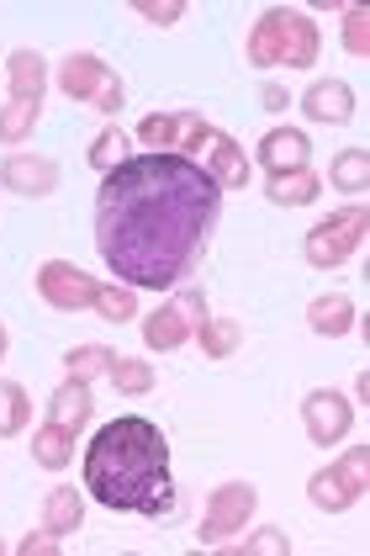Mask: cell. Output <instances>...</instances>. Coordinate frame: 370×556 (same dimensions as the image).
<instances>
[{
	"label": "cell",
	"mask_w": 370,
	"mask_h": 556,
	"mask_svg": "<svg viewBox=\"0 0 370 556\" xmlns=\"http://www.w3.org/2000/svg\"><path fill=\"white\" fill-rule=\"evenodd\" d=\"M222 186L186 154H132L95 191V250L123 287L169 292L206 255Z\"/></svg>",
	"instance_id": "6da1fadb"
},
{
	"label": "cell",
	"mask_w": 370,
	"mask_h": 556,
	"mask_svg": "<svg viewBox=\"0 0 370 556\" xmlns=\"http://www.w3.org/2000/svg\"><path fill=\"white\" fill-rule=\"evenodd\" d=\"M85 493L112 514L165 519L180 509L175 477H169V440L154 419H112L85 445Z\"/></svg>",
	"instance_id": "7a4b0ae2"
},
{
	"label": "cell",
	"mask_w": 370,
	"mask_h": 556,
	"mask_svg": "<svg viewBox=\"0 0 370 556\" xmlns=\"http://www.w3.org/2000/svg\"><path fill=\"white\" fill-rule=\"evenodd\" d=\"M318 27H312V16L307 11H296V5H270L259 22H254V33H248V64L254 70H312L318 64Z\"/></svg>",
	"instance_id": "3957f363"
},
{
	"label": "cell",
	"mask_w": 370,
	"mask_h": 556,
	"mask_svg": "<svg viewBox=\"0 0 370 556\" xmlns=\"http://www.w3.org/2000/svg\"><path fill=\"white\" fill-rule=\"evenodd\" d=\"M59 90L69 96V101H90L95 112H123L127 90H123V75L106 64V59H95V53H69L64 64H59Z\"/></svg>",
	"instance_id": "277c9868"
},
{
	"label": "cell",
	"mask_w": 370,
	"mask_h": 556,
	"mask_svg": "<svg viewBox=\"0 0 370 556\" xmlns=\"http://www.w3.org/2000/svg\"><path fill=\"white\" fill-rule=\"evenodd\" d=\"M366 477H370V451H344L333 467L312 471V482H307V498L318 504L323 514H344L355 509L360 498H366Z\"/></svg>",
	"instance_id": "5b68a950"
},
{
	"label": "cell",
	"mask_w": 370,
	"mask_h": 556,
	"mask_svg": "<svg viewBox=\"0 0 370 556\" xmlns=\"http://www.w3.org/2000/svg\"><path fill=\"white\" fill-rule=\"evenodd\" d=\"M360 244H366V207L355 202V207H344V213L323 217V223L307 233V265L339 270L344 260L360 255Z\"/></svg>",
	"instance_id": "8992f818"
},
{
	"label": "cell",
	"mask_w": 370,
	"mask_h": 556,
	"mask_svg": "<svg viewBox=\"0 0 370 556\" xmlns=\"http://www.w3.org/2000/svg\"><path fill=\"white\" fill-rule=\"evenodd\" d=\"M212 132L202 112H154V117H143L138 123V143L149 149V154H202V138Z\"/></svg>",
	"instance_id": "52a82bcc"
},
{
	"label": "cell",
	"mask_w": 370,
	"mask_h": 556,
	"mask_svg": "<svg viewBox=\"0 0 370 556\" xmlns=\"http://www.w3.org/2000/svg\"><path fill=\"white\" fill-rule=\"evenodd\" d=\"M254 504H259L254 482H222V488L212 493L206 519H202V546H206V552L228 546V535H239L248 519H254Z\"/></svg>",
	"instance_id": "ba28073f"
},
{
	"label": "cell",
	"mask_w": 370,
	"mask_h": 556,
	"mask_svg": "<svg viewBox=\"0 0 370 556\" xmlns=\"http://www.w3.org/2000/svg\"><path fill=\"white\" fill-rule=\"evenodd\" d=\"M302 425H307V434H312V445H339V440L355 429V408H349L344 392L318 387V392L302 397Z\"/></svg>",
	"instance_id": "9c48e42d"
},
{
	"label": "cell",
	"mask_w": 370,
	"mask_h": 556,
	"mask_svg": "<svg viewBox=\"0 0 370 556\" xmlns=\"http://www.w3.org/2000/svg\"><path fill=\"white\" fill-rule=\"evenodd\" d=\"M95 287H101V281H90L80 265H69V260L38 265V298L48 302V307H59V313L90 307V302H95Z\"/></svg>",
	"instance_id": "30bf717a"
},
{
	"label": "cell",
	"mask_w": 370,
	"mask_h": 556,
	"mask_svg": "<svg viewBox=\"0 0 370 556\" xmlns=\"http://www.w3.org/2000/svg\"><path fill=\"white\" fill-rule=\"evenodd\" d=\"M202 154H206V175H212L222 191H244V186H248V175H254V170H248V154L233 143V138H228V132H217V128L206 132Z\"/></svg>",
	"instance_id": "8fae6325"
},
{
	"label": "cell",
	"mask_w": 370,
	"mask_h": 556,
	"mask_svg": "<svg viewBox=\"0 0 370 556\" xmlns=\"http://www.w3.org/2000/svg\"><path fill=\"white\" fill-rule=\"evenodd\" d=\"M0 186H5L11 197H48V191L59 186V165L42 160V154H11V160L0 165Z\"/></svg>",
	"instance_id": "7c38bea8"
},
{
	"label": "cell",
	"mask_w": 370,
	"mask_h": 556,
	"mask_svg": "<svg viewBox=\"0 0 370 556\" xmlns=\"http://www.w3.org/2000/svg\"><path fill=\"white\" fill-rule=\"evenodd\" d=\"M307 154H312V143H307V132L302 128H270L259 138V149H254V160L265 165V170H302L307 165Z\"/></svg>",
	"instance_id": "4fadbf2b"
},
{
	"label": "cell",
	"mask_w": 370,
	"mask_h": 556,
	"mask_svg": "<svg viewBox=\"0 0 370 556\" xmlns=\"http://www.w3.org/2000/svg\"><path fill=\"white\" fill-rule=\"evenodd\" d=\"M302 112L312 123H349L355 117V90L344 80H318V86L302 90Z\"/></svg>",
	"instance_id": "5bb4252c"
},
{
	"label": "cell",
	"mask_w": 370,
	"mask_h": 556,
	"mask_svg": "<svg viewBox=\"0 0 370 556\" xmlns=\"http://www.w3.org/2000/svg\"><path fill=\"white\" fill-rule=\"evenodd\" d=\"M191 334H196V324H191V313H186L175 298L143 318V340H149V350H180Z\"/></svg>",
	"instance_id": "9a60e30c"
},
{
	"label": "cell",
	"mask_w": 370,
	"mask_h": 556,
	"mask_svg": "<svg viewBox=\"0 0 370 556\" xmlns=\"http://www.w3.org/2000/svg\"><path fill=\"white\" fill-rule=\"evenodd\" d=\"M5 86H11V101H42V90H48V64H42V53L16 48V53L5 59Z\"/></svg>",
	"instance_id": "2e32d148"
},
{
	"label": "cell",
	"mask_w": 370,
	"mask_h": 556,
	"mask_svg": "<svg viewBox=\"0 0 370 556\" xmlns=\"http://www.w3.org/2000/svg\"><path fill=\"white\" fill-rule=\"evenodd\" d=\"M307 324H312V334L339 340V334H349V329L360 324V307H355V298H344V292H329V298H312Z\"/></svg>",
	"instance_id": "e0dca14e"
},
{
	"label": "cell",
	"mask_w": 370,
	"mask_h": 556,
	"mask_svg": "<svg viewBox=\"0 0 370 556\" xmlns=\"http://www.w3.org/2000/svg\"><path fill=\"white\" fill-rule=\"evenodd\" d=\"M265 197H270L276 207H307V202H318V175H312V165H302V170H276L265 180Z\"/></svg>",
	"instance_id": "ac0fdd59"
},
{
	"label": "cell",
	"mask_w": 370,
	"mask_h": 556,
	"mask_svg": "<svg viewBox=\"0 0 370 556\" xmlns=\"http://www.w3.org/2000/svg\"><path fill=\"white\" fill-rule=\"evenodd\" d=\"M85 519V493L80 488H53L48 493V504H42V530H53V535H75Z\"/></svg>",
	"instance_id": "d6986e66"
},
{
	"label": "cell",
	"mask_w": 370,
	"mask_h": 556,
	"mask_svg": "<svg viewBox=\"0 0 370 556\" xmlns=\"http://www.w3.org/2000/svg\"><path fill=\"white\" fill-rule=\"evenodd\" d=\"M33 456H38L42 471H64L75 462V429H64V425L48 419V425L33 434Z\"/></svg>",
	"instance_id": "ffe728a7"
},
{
	"label": "cell",
	"mask_w": 370,
	"mask_h": 556,
	"mask_svg": "<svg viewBox=\"0 0 370 556\" xmlns=\"http://www.w3.org/2000/svg\"><path fill=\"white\" fill-rule=\"evenodd\" d=\"M90 408H95V403H90V382H64L53 392V403H48V419L80 434L85 419H90Z\"/></svg>",
	"instance_id": "44dd1931"
},
{
	"label": "cell",
	"mask_w": 370,
	"mask_h": 556,
	"mask_svg": "<svg viewBox=\"0 0 370 556\" xmlns=\"http://www.w3.org/2000/svg\"><path fill=\"white\" fill-rule=\"evenodd\" d=\"M196 344L206 350V361H228V355L244 344V329H239L233 318H212V313H206L202 324H196Z\"/></svg>",
	"instance_id": "7402d4cb"
},
{
	"label": "cell",
	"mask_w": 370,
	"mask_h": 556,
	"mask_svg": "<svg viewBox=\"0 0 370 556\" xmlns=\"http://www.w3.org/2000/svg\"><path fill=\"white\" fill-rule=\"evenodd\" d=\"M112 361H117L112 344H75V350L64 355V371H69V382H95V377L112 371Z\"/></svg>",
	"instance_id": "603a6c76"
},
{
	"label": "cell",
	"mask_w": 370,
	"mask_h": 556,
	"mask_svg": "<svg viewBox=\"0 0 370 556\" xmlns=\"http://www.w3.org/2000/svg\"><path fill=\"white\" fill-rule=\"evenodd\" d=\"M106 377H112V387H117L123 397H143V392H154V366H149V361H138V355H117Z\"/></svg>",
	"instance_id": "cb8c5ba5"
},
{
	"label": "cell",
	"mask_w": 370,
	"mask_h": 556,
	"mask_svg": "<svg viewBox=\"0 0 370 556\" xmlns=\"http://www.w3.org/2000/svg\"><path fill=\"white\" fill-rule=\"evenodd\" d=\"M33 419V403H27V392L22 382H5L0 377V440H11V434H22Z\"/></svg>",
	"instance_id": "d4e9b609"
},
{
	"label": "cell",
	"mask_w": 370,
	"mask_h": 556,
	"mask_svg": "<svg viewBox=\"0 0 370 556\" xmlns=\"http://www.w3.org/2000/svg\"><path fill=\"white\" fill-rule=\"evenodd\" d=\"M329 180L344 191V197H360L370 186V160H366V149H344L339 160H333V170H329Z\"/></svg>",
	"instance_id": "484cf974"
},
{
	"label": "cell",
	"mask_w": 370,
	"mask_h": 556,
	"mask_svg": "<svg viewBox=\"0 0 370 556\" xmlns=\"http://www.w3.org/2000/svg\"><path fill=\"white\" fill-rule=\"evenodd\" d=\"M42 101H5L0 106V143H22L27 132L38 128Z\"/></svg>",
	"instance_id": "4316f807"
},
{
	"label": "cell",
	"mask_w": 370,
	"mask_h": 556,
	"mask_svg": "<svg viewBox=\"0 0 370 556\" xmlns=\"http://www.w3.org/2000/svg\"><path fill=\"white\" fill-rule=\"evenodd\" d=\"M106 324H132L138 318V298H132V287H95V302H90Z\"/></svg>",
	"instance_id": "83f0119b"
},
{
	"label": "cell",
	"mask_w": 370,
	"mask_h": 556,
	"mask_svg": "<svg viewBox=\"0 0 370 556\" xmlns=\"http://www.w3.org/2000/svg\"><path fill=\"white\" fill-rule=\"evenodd\" d=\"M95 170H117V165H127V132L123 128H101L95 132V143H90V154H85Z\"/></svg>",
	"instance_id": "f1b7e54d"
},
{
	"label": "cell",
	"mask_w": 370,
	"mask_h": 556,
	"mask_svg": "<svg viewBox=\"0 0 370 556\" xmlns=\"http://www.w3.org/2000/svg\"><path fill=\"white\" fill-rule=\"evenodd\" d=\"M233 552H239V556H291V541H286V530L265 525V530H254L248 541H239Z\"/></svg>",
	"instance_id": "f546056e"
},
{
	"label": "cell",
	"mask_w": 370,
	"mask_h": 556,
	"mask_svg": "<svg viewBox=\"0 0 370 556\" xmlns=\"http://www.w3.org/2000/svg\"><path fill=\"white\" fill-rule=\"evenodd\" d=\"M344 48H349L355 59H366V53H370V16H366V5H344Z\"/></svg>",
	"instance_id": "4dcf8cb0"
},
{
	"label": "cell",
	"mask_w": 370,
	"mask_h": 556,
	"mask_svg": "<svg viewBox=\"0 0 370 556\" xmlns=\"http://www.w3.org/2000/svg\"><path fill=\"white\" fill-rule=\"evenodd\" d=\"M132 16H143L154 27H175L186 16V0H132Z\"/></svg>",
	"instance_id": "1f68e13d"
},
{
	"label": "cell",
	"mask_w": 370,
	"mask_h": 556,
	"mask_svg": "<svg viewBox=\"0 0 370 556\" xmlns=\"http://www.w3.org/2000/svg\"><path fill=\"white\" fill-rule=\"evenodd\" d=\"M16 556H59V535H53V530H38V535H27V541L16 546Z\"/></svg>",
	"instance_id": "d6a6232c"
},
{
	"label": "cell",
	"mask_w": 370,
	"mask_h": 556,
	"mask_svg": "<svg viewBox=\"0 0 370 556\" xmlns=\"http://www.w3.org/2000/svg\"><path fill=\"white\" fill-rule=\"evenodd\" d=\"M259 96H265V106H270V112H286V106H291V96L281 86H265Z\"/></svg>",
	"instance_id": "836d02e7"
},
{
	"label": "cell",
	"mask_w": 370,
	"mask_h": 556,
	"mask_svg": "<svg viewBox=\"0 0 370 556\" xmlns=\"http://www.w3.org/2000/svg\"><path fill=\"white\" fill-rule=\"evenodd\" d=\"M5 350H11V334H5V324H0V361H5Z\"/></svg>",
	"instance_id": "e575fe53"
},
{
	"label": "cell",
	"mask_w": 370,
	"mask_h": 556,
	"mask_svg": "<svg viewBox=\"0 0 370 556\" xmlns=\"http://www.w3.org/2000/svg\"><path fill=\"white\" fill-rule=\"evenodd\" d=\"M0 552H5V546H0Z\"/></svg>",
	"instance_id": "d590c367"
}]
</instances>
